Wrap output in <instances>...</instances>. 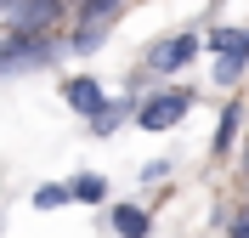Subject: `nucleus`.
I'll return each instance as SVG.
<instances>
[{
    "mask_svg": "<svg viewBox=\"0 0 249 238\" xmlns=\"http://www.w3.org/2000/svg\"><path fill=\"white\" fill-rule=\"evenodd\" d=\"M57 63V40L51 34H6L0 40V74H29V68Z\"/></svg>",
    "mask_w": 249,
    "mask_h": 238,
    "instance_id": "obj_1",
    "label": "nucleus"
},
{
    "mask_svg": "<svg viewBox=\"0 0 249 238\" xmlns=\"http://www.w3.org/2000/svg\"><path fill=\"white\" fill-rule=\"evenodd\" d=\"M193 113V91H159V96H147V102H136V125L142 130H176Z\"/></svg>",
    "mask_w": 249,
    "mask_h": 238,
    "instance_id": "obj_2",
    "label": "nucleus"
},
{
    "mask_svg": "<svg viewBox=\"0 0 249 238\" xmlns=\"http://www.w3.org/2000/svg\"><path fill=\"white\" fill-rule=\"evenodd\" d=\"M62 17H68V0H23V6L6 12V29L12 34H51Z\"/></svg>",
    "mask_w": 249,
    "mask_h": 238,
    "instance_id": "obj_3",
    "label": "nucleus"
},
{
    "mask_svg": "<svg viewBox=\"0 0 249 238\" xmlns=\"http://www.w3.org/2000/svg\"><path fill=\"white\" fill-rule=\"evenodd\" d=\"M198 34H170V40H159L153 51H147V68H153V74H181L187 63H193V57H198Z\"/></svg>",
    "mask_w": 249,
    "mask_h": 238,
    "instance_id": "obj_4",
    "label": "nucleus"
},
{
    "mask_svg": "<svg viewBox=\"0 0 249 238\" xmlns=\"http://www.w3.org/2000/svg\"><path fill=\"white\" fill-rule=\"evenodd\" d=\"M62 102H68V108H74L79 119H91V113L102 108V102H108V91H102V85H96L91 74H74L68 85H62Z\"/></svg>",
    "mask_w": 249,
    "mask_h": 238,
    "instance_id": "obj_5",
    "label": "nucleus"
},
{
    "mask_svg": "<svg viewBox=\"0 0 249 238\" xmlns=\"http://www.w3.org/2000/svg\"><path fill=\"white\" fill-rule=\"evenodd\" d=\"M124 119H136V102H124V96H108V102H102V108H96L91 119H85V125H91L96 136H113V130L124 125Z\"/></svg>",
    "mask_w": 249,
    "mask_h": 238,
    "instance_id": "obj_6",
    "label": "nucleus"
},
{
    "mask_svg": "<svg viewBox=\"0 0 249 238\" xmlns=\"http://www.w3.org/2000/svg\"><path fill=\"white\" fill-rule=\"evenodd\" d=\"M204 46L215 51V57H238V63H249V29H210Z\"/></svg>",
    "mask_w": 249,
    "mask_h": 238,
    "instance_id": "obj_7",
    "label": "nucleus"
},
{
    "mask_svg": "<svg viewBox=\"0 0 249 238\" xmlns=\"http://www.w3.org/2000/svg\"><path fill=\"white\" fill-rule=\"evenodd\" d=\"M108 221H113V233H119V238H147V227H153L142 204H113Z\"/></svg>",
    "mask_w": 249,
    "mask_h": 238,
    "instance_id": "obj_8",
    "label": "nucleus"
},
{
    "mask_svg": "<svg viewBox=\"0 0 249 238\" xmlns=\"http://www.w3.org/2000/svg\"><path fill=\"white\" fill-rule=\"evenodd\" d=\"M68 193H74V204H102V199H108V182L96 170H79L74 182H68Z\"/></svg>",
    "mask_w": 249,
    "mask_h": 238,
    "instance_id": "obj_9",
    "label": "nucleus"
},
{
    "mask_svg": "<svg viewBox=\"0 0 249 238\" xmlns=\"http://www.w3.org/2000/svg\"><path fill=\"white\" fill-rule=\"evenodd\" d=\"M238 125H244V108H238V102H227V108H221V125H215V153H227V147H232Z\"/></svg>",
    "mask_w": 249,
    "mask_h": 238,
    "instance_id": "obj_10",
    "label": "nucleus"
},
{
    "mask_svg": "<svg viewBox=\"0 0 249 238\" xmlns=\"http://www.w3.org/2000/svg\"><path fill=\"white\" fill-rule=\"evenodd\" d=\"M62 204H74L68 182H46V187H34V210H62Z\"/></svg>",
    "mask_w": 249,
    "mask_h": 238,
    "instance_id": "obj_11",
    "label": "nucleus"
},
{
    "mask_svg": "<svg viewBox=\"0 0 249 238\" xmlns=\"http://www.w3.org/2000/svg\"><path fill=\"white\" fill-rule=\"evenodd\" d=\"M244 68H249V63H238V57H221V63H215V85H238V79H244Z\"/></svg>",
    "mask_w": 249,
    "mask_h": 238,
    "instance_id": "obj_12",
    "label": "nucleus"
},
{
    "mask_svg": "<svg viewBox=\"0 0 249 238\" xmlns=\"http://www.w3.org/2000/svg\"><path fill=\"white\" fill-rule=\"evenodd\" d=\"M227 233H232V238H249V210H238L232 221H227Z\"/></svg>",
    "mask_w": 249,
    "mask_h": 238,
    "instance_id": "obj_13",
    "label": "nucleus"
},
{
    "mask_svg": "<svg viewBox=\"0 0 249 238\" xmlns=\"http://www.w3.org/2000/svg\"><path fill=\"white\" fill-rule=\"evenodd\" d=\"M12 6H23V0H0V12H12Z\"/></svg>",
    "mask_w": 249,
    "mask_h": 238,
    "instance_id": "obj_14",
    "label": "nucleus"
}]
</instances>
